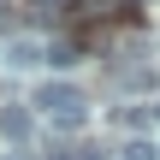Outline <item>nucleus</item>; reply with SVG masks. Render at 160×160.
I'll return each instance as SVG.
<instances>
[{
	"instance_id": "nucleus-1",
	"label": "nucleus",
	"mask_w": 160,
	"mask_h": 160,
	"mask_svg": "<svg viewBox=\"0 0 160 160\" xmlns=\"http://www.w3.org/2000/svg\"><path fill=\"white\" fill-rule=\"evenodd\" d=\"M36 107H42L53 125H65V131H77V125L89 119V95H83L77 83H42V89H36Z\"/></svg>"
},
{
	"instance_id": "nucleus-4",
	"label": "nucleus",
	"mask_w": 160,
	"mask_h": 160,
	"mask_svg": "<svg viewBox=\"0 0 160 160\" xmlns=\"http://www.w3.org/2000/svg\"><path fill=\"white\" fill-rule=\"evenodd\" d=\"M42 59H48V65H77V42H48Z\"/></svg>"
},
{
	"instance_id": "nucleus-3",
	"label": "nucleus",
	"mask_w": 160,
	"mask_h": 160,
	"mask_svg": "<svg viewBox=\"0 0 160 160\" xmlns=\"http://www.w3.org/2000/svg\"><path fill=\"white\" fill-rule=\"evenodd\" d=\"M0 137H6V142H24V137H30V113H24V107H0Z\"/></svg>"
},
{
	"instance_id": "nucleus-7",
	"label": "nucleus",
	"mask_w": 160,
	"mask_h": 160,
	"mask_svg": "<svg viewBox=\"0 0 160 160\" xmlns=\"http://www.w3.org/2000/svg\"><path fill=\"white\" fill-rule=\"evenodd\" d=\"M6 160H30V154H6Z\"/></svg>"
},
{
	"instance_id": "nucleus-6",
	"label": "nucleus",
	"mask_w": 160,
	"mask_h": 160,
	"mask_svg": "<svg viewBox=\"0 0 160 160\" xmlns=\"http://www.w3.org/2000/svg\"><path fill=\"white\" fill-rule=\"evenodd\" d=\"M48 160H101V154H95V148H77V142H71V148H53Z\"/></svg>"
},
{
	"instance_id": "nucleus-2",
	"label": "nucleus",
	"mask_w": 160,
	"mask_h": 160,
	"mask_svg": "<svg viewBox=\"0 0 160 160\" xmlns=\"http://www.w3.org/2000/svg\"><path fill=\"white\" fill-rule=\"evenodd\" d=\"M6 65H18V71H30V65H42V42H30V36H18V42H6Z\"/></svg>"
},
{
	"instance_id": "nucleus-8",
	"label": "nucleus",
	"mask_w": 160,
	"mask_h": 160,
	"mask_svg": "<svg viewBox=\"0 0 160 160\" xmlns=\"http://www.w3.org/2000/svg\"><path fill=\"white\" fill-rule=\"evenodd\" d=\"M154 119H160V101H154Z\"/></svg>"
},
{
	"instance_id": "nucleus-5",
	"label": "nucleus",
	"mask_w": 160,
	"mask_h": 160,
	"mask_svg": "<svg viewBox=\"0 0 160 160\" xmlns=\"http://www.w3.org/2000/svg\"><path fill=\"white\" fill-rule=\"evenodd\" d=\"M125 160H160V154H154V142L137 137V142H125Z\"/></svg>"
}]
</instances>
